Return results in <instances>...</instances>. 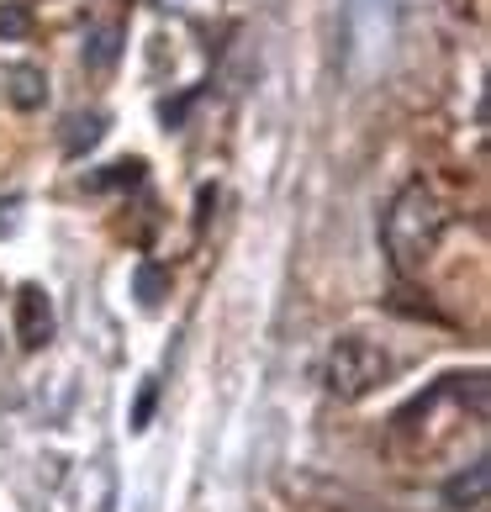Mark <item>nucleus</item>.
Listing matches in <instances>:
<instances>
[{"mask_svg":"<svg viewBox=\"0 0 491 512\" xmlns=\"http://www.w3.org/2000/svg\"><path fill=\"white\" fill-rule=\"evenodd\" d=\"M328 391L338 402H365L370 391H381L391 381V354L365 333H344L328 349V370H323Z\"/></svg>","mask_w":491,"mask_h":512,"instance_id":"nucleus-2","label":"nucleus"},{"mask_svg":"<svg viewBox=\"0 0 491 512\" xmlns=\"http://www.w3.org/2000/svg\"><path fill=\"white\" fill-rule=\"evenodd\" d=\"M53 333H59V317H53V296L43 286H22L16 291V344L22 349H48Z\"/></svg>","mask_w":491,"mask_h":512,"instance_id":"nucleus-3","label":"nucleus"},{"mask_svg":"<svg viewBox=\"0 0 491 512\" xmlns=\"http://www.w3.org/2000/svg\"><path fill=\"white\" fill-rule=\"evenodd\" d=\"M486 486H491V465L476 460L470 470H460L455 481H444V507H455V512H481V507H486Z\"/></svg>","mask_w":491,"mask_h":512,"instance_id":"nucleus-5","label":"nucleus"},{"mask_svg":"<svg viewBox=\"0 0 491 512\" xmlns=\"http://www.w3.org/2000/svg\"><path fill=\"white\" fill-rule=\"evenodd\" d=\"M32 37V11L22 0H0V43H22Z\"/></svg>","mask_w":491,"mask_h":512,"instance_id":"nucleus-9","label":"nucleus"},{"mask_svg":"<svg viewBox=\"0 0 491 512\" xmlns=\"http://www.w3.org/2000/svg\"><path fill=\"white\" fill-rule=\"evenodd\" d=\"M132 296L143 301V307H159V301L169 296V275L159 270V264H138V270H132Z\"/></svg>","mask_w":491,"mask_h":512,"instance_id":"nucleus-8","label":"nucleus"},{"mask_svg":"<svg viewBox=\"0 0 491 512\" xmlns=\"http://www.w3.org/2000/svg\"><path fill=\"white\" fill-rule=\"evenodd\" d=\"M101 132H106V117H101V111H80V117H69L64 154H69V159H80L85 148H96V143H101Z\"/></svg>","mask_w":491,"mask_h":512,"instance_id":"nucleus-7","label":"nucleus"},{"mask_svg":"<svg viewBox=\"0 0 491 512\" xmlns=\"http://www.w3.org/2000/svg\"><path fill=\"white\" fill-rule=\"evenodd\" d=\"M148 412H154V386H143L138 407H132V428H148Z\"/></svg>","mask_w":491,"mask_h":512,"instance_id":"nucleus-10","label":"nucleus"},{"mask_svg":"<svg viewBox=\"0 0 491 512\" xmlns=\"http://www.w3.org/2000/svg\"><path fill=\"white\" fill-rule=\"evenodd\" d=\"M444 227H449V212L444 201L428 191L423 180L402 185V191L391 196L386 217H381V243L396 270H418V264L433 259V249L444 243Z\"/></svg>","mask_w":491,"mask_h":512,"instance_id":"nucleus-1","label":"nucleus"},{"mask_svg":"<svg viewBox=\"0 0 491 512\" xmlns=\"http://www.w3.org/2000/svg\"><path fill=\"white\" fill-rule=\"evenodd\" d=\"M0 96H6L16 111H43L48 106V74L37 64H11L6 69V85H0Z\"/></svg>","mask_w":491,"mask_h":512,"instance_id":"nucleus-4","label":"nucleus"},{"mask_svg":"<svg viewBox=\"0 0 491 512\" xmlns=\"http://www.w3.org/2000/svg\"><path fill=\"white\" fill-rule=\"evenodd\" d=\"M80 59L90 74H111L122 59V27L117 22H106V27H90L85 32V43H80Z\"/></svg>","mask_w":491,"mask_h":512,"instance_id":"nucleus-6","label":"nucleus"}]
</instances>
